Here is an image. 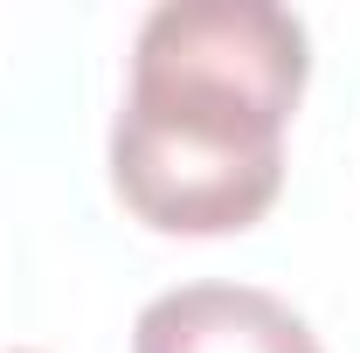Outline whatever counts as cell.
I'll list each match as a JSON object with an SVG mask.
<instances>
[{
  "label": "cell",
  "mask_w": 360,
  "mask_h": 353,
  "mask_svg": "<svg viewBox=\"0 0 360 353\" xmlns=\"http://www.w3.org/2000/svg\"><path fill=\"white\" fill-rule=\"evenodd\" d=\"M312 42L270 0H160L139 21L111 187L160 236H236L284 187V125Z\"/></svg>",
  "instance_id": "1"
},
{
  "label": "cell",
  "mask_w": 360,
  "mask_h": 353,
  "mask_svg": "<svg viewBox=\"0 0 360 353\" xmlns=\"http://www.w3.org/2000/svg\"><path fill=\"white\" fill-rule=\"evenodd\" d=\"M132 353H326V347L277 291L174 284L139 312Z\"/></svg>",
  "instance_id": "2"
}]
</instances>
